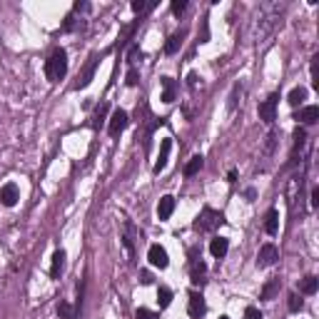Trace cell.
I'll use <instances>...</instances> for the list:
<instances>
[{
	"mask_svg": "<svg viewBox=\"0 0 319 319\" xmlns=\"http://www.w3.org/2000/svg\"><path fill=\"white\" fill-rule=\"evenodd\" d=\"M282 10H284V5H277V3H274V5H262V8H260L257 30H254V38H257V43H265V40H267V35L274 30V25H277Z\"/></svg>",
	"mask_w": 319,
	"mask_h": 319,
	"instance_id": "cell-1",
	"label": "cell"
},
{
	"mask_svg": "<svg viewBox=\"0 0 319 319\" xmlns=\"http://www.w3.org/2000/svg\"><path fill=\"white\" fill-rule=\"evenodd\" d=\"M45 75H47L50 83H60L68 75V52L65 50H55L45 60Z\"/></svg>",
	"mask_w": 319,
	"mask_h": 319,
	"instance_id": "cell-2",
	"label": "cell"
},
{
	"mask_svg": "<svg viewBox=\"0 0 319 319\" xmlns=\"http://www.w3.org/2000/svg\"><path fill=\"white\" fill-rule=\"evenodd\" d=\"M225 222V215L222 212H217V210H212V207H202V212L197 215V220H195V229L197 232H215L220 225Z\"/></svg>",
	"mask_w": 319,
	"mask_h": 319,
	"instance_id": "cell-3",
	"label": "cell"
},
{
	"mask_svg": "<svg viewBox=\"0 0 319 319\" xmlns=\"http://www.w3.org/2000/svg\"><path fill=\"white\" fill-rule=\"evenodd\" d=\"M189 279H192V284H200V287L207 282V265L202 262L197 249L189 252Z\"/></svg>",
	"mask_w": 319,
	"mask_h": 319,
	"instance_id": "cell-4",
	"label": "cell"
},
{
	"mask_svg": "<svg viewBox=\"0 0 319 319\" xmlns=\"http://www.w3.org/2000/svg\"><path fill=\"white\" fill-rule=\"evenodd\" d=\"M277 105H279V92H272L262 105H260V120H265L267 125H272L277 120Z\"/></svg>",
	"mask_w": 319,
	"mask_h": 319,
	"instance_id": "cell-5",
	"label": "cell"
},
{
	"mask_svg": "<svg viewBox=\"0 0 319 319\" xmlns=\"http://www.w3.org/2000/svg\"><path fill=\"white\" fill-rule=\"evenodd\" d=\"M277 260H279V249H277L272 242H267V244H262V247H260V254H257V267H272Z\"/></svg>",
	"mask_w": 319,
	"mask_h": 319,
	"instance_id": "cell-6",
	"label": "cell"
},
{
	"mask_svg": "<svg viewBox=\"0 0 319 319\" xmlns=\"http://www.w3.org/2000/svg\"><path fill=\"white\" fill-rule=\"evenodd\" d=\"M127 125H130V115H127L125 110H115L112 117H110V125H107V133H110L112 137H117Z\"/></svg>",
	"mask_w": 319,
	"mask_h": 319,
	"instance_id": "cell-7",
	"label": "cell"
},
{
	"mask_svg": "<svg viewBox=\"0 0 319 319\" xmlns=\"http://www.w3.org/2000/svg\"><path fill=\"white\" fill-rule=\"evenodd\" d=\"M187 312H189V317L192 319H200L205 312H207V304H205V297H202V292H189V302H187Z\"/></svg>",
	"mask_w": 319,
	"mask_h": 319,
	"instance_id": "cell-8",
	"label": "cell"
},
{
	"mask_svg": "<svg viewBox=\"0 0 319 319\" xmlns=\"http://www.w3.org/2000/svg\"><path fill=\"white\" fill-rule=\"evenodd\" d=\"M20 200V189L15 182H5L3 187H0V202H3L5 207H15Z\"/></svg>",
	"mask_w": 319,
	"mask_h": 319,
	"instance_id": "cell-9",
	"label": "cell"
},
{
	"mask_svg": "<svg viewBox=\"0 0 319 319\" xmlns=\"http://www.w3.org/2000/svg\"><path fill=\"white\" fill-rule=\"evenodd\" d=\"M147 260H150V265H152V267H160V270H165V267L170 265L167 249H165V247H160V244H152V247H150Z\"/></svg>",
	"mask_w": 319,
	"mask_h": 319,
	"instance_id": "cell-10",
	"label": "cell"
},
{
	"mask_svg": "<svg viewBox=\"0 0 319 319\" xmlns=\"http://www.w3.org/2000/svg\"><path fill=\"white\" fill-rule=\"evenodd\" d=\"M170 150H172V140H170V137H165V140L160 142V155H157V162H155V172H157V175L165 170L167 157H170Z\"/></svg>",
	"mask_w": 319,
	"mask_h": 319,
	"instance_id": "cell-11",
	"label": "cell"
},
{
	"mask_svg": "<svg viewBox=\"0 0 319 319\" xmlns=\"http://www.w3.org/2000/svg\"><path fill=\"white\" fill-rule=\"evenodd\" d=\"M279 289H282V282L277 279V277H272L265 287H262V292H260V299H265V302H272L277 294H279Z\"/></svg>",
	"mask_w": 319,
	"mask_h": 319,
	"instance_id": "cell-12",
	"label": "cell"
},
{
	"mask_svg": "<svg viewBox=\"0 0 319 319\" xmlns=\"http://www.w3.org/2000/svg\"><path fill=\"white\" fill-rule=\"evenodd\" d=\"M62 270H65V249H57L52 254V267H50V277L52 279H60Z\"/></svg>",
	"mask_w": 319,
	"mask_h": 319,
	"instance_id": "cell-13",
	"label": "cell"
},
{
	"mask_svg": "<svg viewBox=\"0 0 319 319\" xmlns=\"http://www.w3.org/2000/svg\"><path fill=\"white\" fill-rule=\"evenodd\" d=\"M227 249H229V239H227V237H215V239L210 242V252H212V257H217V260L225 257Z\"/></svg>",
	"mask_w": 319,
	"mask_h": 319,
	"instance_id": "cell-14",
	"label": "cell"
},
{
	"mask_svg": "<svg viewBox=\"0 0 319 319\" xmlns=\"http://www.w3.org/2000/svg\"><path fill=\"white\" fill-rule=\"evenodd\" d=\"M172 212H175V197H172V195H165V197L160 200V205H157V217L165 222V220H170Z\"/></svg>",
	"mask_w": 319,
	"mask_h": 319,
	"instance_id": "cell-15",
	"label": "cell"
},
{
	"mask_svg": "<svg viewBox=\"0 0 319 319\" xmlns=\"http://www.w3.org/2000/svg\"><path fill=\"white\" fill-rule=\"evenodd\" d=\"M265 232H267L270 237H274V234L279 232V212H277L274 207L265 215Z\"/></svg>",
	"mask_w": 319,
	"mask_h": 319,
	"instance_id": "cell-16",
	"label": "cell"
},
{
	"mask_svg": "<svg viewBox=\"0 0 319 319\" xmlns=\"http://www.w3.org/2000/svg\"><path fill=\"white\" fill-rule=\"evenodd\" d=\"M97 62H100V55H92V57H90V62H88V68H85V73L80 75V83H78V88H88V85L92 83V75H95Z\"/></svg>",
	"mask_w": 319,
	"mask_h": 319,
	"instance_id": "cell-17",
	"label": "cell"
},
{
	"mask_svg": "<svg viewBox=\"0 0 319 319\" xmlns=\"http://www.w3.org/2000/svg\"><path fill=\"white\" fill-rule=\"evenodd\" d=\"M297 120H302L304 125H314V122L319 120V107H317V105H307V107H302V110H299V115H297Z\"/></svg>",
	"mask_w": 319,
	"mask_h": 319,
	"instance_id": "cell-18",
	"label": "cell"
},
{
	"mask_svg": "<svg viewBox=\"0 0 319 319\" xmlns=\"http://www.w3.org/2000/svg\"><path fill=\"white\" fill-rule=\"evenodd\" d=\"M182 40H184V30H177V33H172V35L167 38V43H165V52H167V55H175V52L180 50Z\"/></svg>",
	"mask_w": 319,
	"mask_h": 319,
	"instance_id": "cell-19",
	"label": "cell"
},
{
	"mask_svg": "<svg viewBox=\"0 0 319 319\" xmlns=\"http://www.w3.org/2000/svg\"><path fill=\"white\" fill-rule=\"evenodd\" d=\"M162 102H175V80L172 78H162Z\"/></svg>",
	"mask_w": 319,
	"mask_h": 319,
	"instance_id": "cell-20",
	"label": "cell"
},
{
	"mask_svg": "<svg viewBox=\"0 0 319 319\" xmlns=\"http://www.w3.org/2000/svg\"><path fill=\"white\" fill-rule=\"evenodd\" d=\"M319 289V279L317 277H304L299 282V294H314Z\"/></svg>",
	"mask_w": 319,
	"mask_h": 319,
	"instance_id": "cell-21",
	"label": "cell"
},
{
	"mask_svg": "<svg viewBox=\"0 0 319 319\" xmlns=\"http://www.w3.org/2000/svg\"><path fill=\"white\" fill-rule=\"evenodd\" d=\"M202 165H205V157H202V155H195L192 160L187 162V167H184V175H187V177H192V175H197V172L202 170Z\"/></svg>",
	"mask_w": 319,
	"mask_h": 319,
	"instance_id": "cell-22",
	"label": "cell"
},
{
	"mask_svg": "<svg viewBox=\"0 0 319 319\" xmlns=\"http://www.w3.org/2000/svg\"><path fill=\"white\" fill-rule=\"evenodd\" d=\"M304 100H307V88H294V90L289 92V97H287V102H289L292 107L302 105Z\"/></svg>",
	"mask_w": 319,
	"mask_h": 319,
	"instance_id": "cell-23",
	"label": "cell"
},
{
	"mask_svg": "<svg viewBox=\"0 0 319 319\" xmlns=\"http://www.w3.org/2000/svg\"><path fill=\"white\" fill-rule=\"evenodd\" d=\"M57 317H60V319H73V317H75L73 304L65 302V299H60V304H57Z\"/></svg>",
	"mask_w": 319,
	"mask_h": 319,
	"instance_id": "cell-24",
	"label": "cell"
},
{
	"mask_svg": "<svg viewBox=\"0 0 319 319\" xmlns=\"http://www.w3.org/2000/svg\"><path fill=\"white\" fill-rule=\"evenodd\" d=\"M157 304H160V309H165V307L172 304V292L167 287H160L157 289Z\"/></svg>",
	"mask_w": 319,
	"mask_h": 319,
	"instance_id": "cell-25",
	"label": "cell"
},
{
	"mask_svg": "<svg viewBox=\"0 0 319 319\" xmlns=\"http://www.w3.org/2000/svg\"><path fill=\"white\" fill-rule=\"evenodd\" d=\"M155 5H157V3H155V0H152V3H145V0H133V5H130V8H133V13H137V15H142L145 10H152Z\"/></svg>",
	"mask_w": 319,
	"mask_h": 319,
	"instance_id": "cell-26",
	"label": "cell"
},
{
	"mask_svg": "<svg viewBox=\"0 0 319 319\" xmlns=\"http://www.w3.org/2000/svg\"><path fill=\"white\" fill-rule=\"evenodd\" d=\"M304 142H307V133H304V127H297V130H294V152H297L299 147H304Z\"/></svg>",
	"mask_w": 319,
	"mask_h": 319,
	"instance_id": "cell-27",
	"label": "cell"
},
{
	"mask_svg": "<svg viewBox=\"0 0 319 319\" xmlns=\"http://www.w3.org/2000/svg\"><path fill=\"white\" fill-rule=\"evenodd\" d=\"M105 115H107V102H100L97 110H95V125H97V127H100V122L105 120Z\"/></svg>",
	"mask_w": 319,
	"mask_h": 319,
	"instance_id": "cell-28",
	"label": "cell"
},
{
	"mask_svg": "<svg viewBox=\"0 0 319 319\" xmlns=\"http://www.w3.org/2000/svg\"><path fill=\"white\" fill-rule=\"evenodd\" d=\"M287 307H289V312H299L304 307V302L299 299V294H289V304Z\"/></svg>",
	"mask_w": 319,
	"mask_h": 319,
	"instance_id": "cell-29",
	"label": "cell"
},
{
	"mask_svg": "<svg viewBox=\"0 0 319 319\" xmlns=\"http://www.w3.org/2000/svg\"><path fill=\"white\" fill-rule=\"evenodd\" d=\"M135 319H160V314H155V312H150V309L140 307V309L135 312Z\"/></svg>",
	"mask_w": 319,
	"mask_h": 319,
	"instance_id": "cell-30",
	"label": "cell"
},
{
	"mask_svg": "<svg viewBox=\"0 0 319 319\" xmlns=\"http://www.w3.org/2000/svg\"><path fill=\"white\" fill-rule=\"evenodd\" d=\"M170 8H172V13H175V15H182V13L187 10V0H172V5H170Z\"/></svg>",
	"mask_w": 319,
	"mask_h": 319,
	"instance_id": "cell-31",
	"label": "cell"
},
{
	"mask_svg": "<svg viewBox=\"0 0 319 319\" xmlns=\"http://www.w3.org/2000/svg\"><path fill=\"white\" fill-rule=\"evenodd\" d=\"M127 85H130V88H135L137 83H140V73L135 70V68H130V73H127V80H125Z\"/></svg>",
	"mask_w": 319,
	"mask_h": 319,
	"instance_id": "cell-32",
	"label": "cell"
},
{
	"mask_svg": "<svg viewBox=\"0 0 319 319\" xmlns=\"http://www.w3.org/2000/svg\"><path fill=\"white\" fill-rule=\"evenodd\" d=\"M137 57H142V50H140V45H133L130 52H127V62H137Z\"/></svg>",
	"mask_w": 319,
	"mask_h": 319,
	"instance_id": "cell-33",
	"label": "cell"
},
{
	"mask_svg": "<svg viewBox=\"0 0 319 319\" xmlns=\"http://www.w3.org/2000/svg\"><path fill=\"white\" fill-rule=\"evenodd\" d=\"M244 319H262V312L257 307H247L244 309Z\"/></svg>",
	"mask_w": 319,
	"mask_h": 319,
	"instance_id": "cell-34",
	"label": "cell"
},
{
	"mask_svg": "<svg viewBox=\"0 0 319 319\" xmlns=\"http://www.w3.org/2000/svg\"><path fill=\"white\" fill-rule=\"evenodd\" d=\"M274 142H277V130H270V135H267V152H272L274 150Z\"/></svg>",
	"mask_w": 319,
	"mask_h": 319,
	"instance_id": "cell-35",
	"label": "cell"
},
{
	"mask_svg": "<svg viewBox=\"0 0 319 319\" xmlns=\"http://www.w3.org/2000/svg\"><path fill=\"white\" fill-rule=\"evenodd\" d=\"M73 28H75V15L70 13V15L65 18V23H62V30H65V33H68V30H73Z\"/></svg>",
	"mask_w": 319,
	"mask_h": 319,
	"instance_id": "cell-36",
	"label": "cell"
},
{
	"mask_svg": "<svg viewBox=\"0 0 319 319\" xmlns=\"http://www.w3.org/2000/svg\"><path fill=\"white\" fill-rule=\"evenodd\" d=\"M197 80H200V78H197V73H189V75H187V88H189V90H195V88H197Z\"/></svg>",
	"mask_w": 319,
	"mask_h": 319,
	"instance_id": "cell-37",
	"label": "cell"
},
{
	"mask_svg": "<svg viewBox=\"0 0 319 319\" xmlns=\"http://www.w3.org/2000/svg\"><path fill=\"white\" fill-rule=\"evenodd\" d=\"M309 205H312V207H319V187L312 189V200H309Z\"/></svg>",
	"mask_w": 319,
	"mask_h": 319,
	"instance_id": "cell-38",
	"label": "cell"
},
{
	"mask_svg": "<svg viewBox=\"0 0 319 319\" xmlns=\"http://www.w3.org/2000/svg\"><path fill=\"white\" fill-rule=\"evenodd\" d=\"M73 10H75V13H80V10H90V5H88V3H80V0H78V3L73 5Z\"/></svg>",
	"mask_w": 319,
	"mask_h": 319,
	"instance_id": "cell-39",
	"label": "cell"
},
{
	"mask_svg": "<svg viewBox=\"0 0 319 319\" xmlns=\"http://www.w3.org/2000/svg\"><path fill=\"white\" fill-rule=\"evenodd\" d=\"M244 197H247V202H254V197H257V192H254V189L249 187L247 192H244Z\"/></svg>",
	"mask_w": 319,
	"mask_h": 319,
	"instance_id": "cell-40",
	"label": "cell"
},
{
	"mask_svg": "<svg viewBox=\"0 0 319 319\" xmlns=\"http://www.w3.org/2000/svg\"><path fill=\"white\" fill-rule=\"evenodd\" d=\"M140 277H142V279H140L142 284H152V274H150V272H142Z\"/></svg>",
	"mask_w": 319,
	"mask_h": 319,
	"instance_id": "cell-41",
	"label": "cell"
},
{
	"mask_svg": "<svg viewBox=\"0 0 319 319\" xmlns=\"http://www.w3.org/2000/svg\"><path fill=\"white\" fill-rule=\"evenodd\" d=\"M227 182H237V170H229L227 172Z\"/></svg>",
	"mask_w": 319,
	"mask_h": 319,
	"instance_id": "cell-42",
	"label": "cell"
},
{
	"mask_svg": "<svg viewBox=\"0 0 319 319\" xmlns=\"http://www.w3.org/2000/svg\"><path fill=\"white\" fill-rule=\"evenodd\" d=\"M220 319H229V317H220Z\"/></svg>",
	"mask_w": 319,
	"mask_h": 319,
	"instance_id": "cell-43",
	"label": "cell"
}]
</instances>
